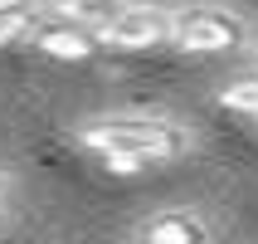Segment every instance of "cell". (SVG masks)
Returning a JSON list of instances; mask_svg holds the SVG:
<instances>
[{
    "mask_svg": "<svg viewBox=\"0 0 258 244\" xmlns=\"http://www.w3.org/2000/svg\"><path fill=\"white\" fill-rule=\"evenodd\" d=\"M39 54L49 59H63V64H83V59L98 54V34L88 25H73V20H63V15H34L29 20V34H25Z\"/></svg>",
    "mask_w": 258,
    "mask_h": 244,
    "instance_id": "4",
    "label": "cell"
},
{
    "mask_svg": "<svg viewBox=\"0 0 258 244\" xmlns=\"http://www.w3.org/2000/svg\"><path fill=\"white\" fill-rule=\"evenodd\" d=\"M5 196H10V176L0 171V201H5Z\"/></svg>",
    "mask_w": 258,
    "mask_h": 244,
    "instance_id": "10",
    "label": "cell"
},
{
    "mask_svg": "<svg viewBox=\"0 0 258 244\" xmlns=\"http://www.w3.org/2000/svg\"><path fill=\"white\" fill-rule=\"evenodd\" d=\"M219 108L258 117V73H248V78H234V83H224V88H219Z\"/></svg>",
    "mask_w": 258,
    "mask_h": 244,
    "instance_id": "6",
    "label": "cell"
},
{
    "mask_svg": "<svg viewBox=\"0 0 258 244\" xmlns=\"http://www.w3.org/2000/svg\"><path fill=\"white\" fill-rule=\"evenodd\" d=\"M0 10H5V15H34L39 0H0Z\"/></svg>",
    "mask_w": 258,
    "mask_h": 244,
    "instance_id": "9",
    "label": "cell"
},
{
    "mask_svg": "<svg viewBox=\"0 0 258 244\" xmlns=\"http://www.w3.org/2000/svg\"><path fill=\"white\" fill-rule=\"evenodd\" d=\"M102 166H107L112 176H137V171H146L137 157H102Z\"/></svg>",
    "mask_w": 258,
    "mask_h": 244,
    "instance_id": "8",
    "label": "cell"
},
{
    "mask_svg": "<svg viewBox=\"0 0 258 244\" xmlns=\"http://www.w3.org/2000/svg\"><path fill=\"white\" fill-rule=\"evenodd\" d=\"M78 147L98 157H137L142 166H161L190 152V137L171 117H146V113H112L93 117L78 127Z\"/></svg>",
    "mask_w": 258,
    "mask_h": 244,
    "instance_id": "1",
    "label": "cell"
},
{
    "mask_svg": "<svg viewBox=\"0 0 258 244\" xmlns=\"http://www.w3.org/2000/svg\"><path fill=\"white\" fill-rule=\"evenodd\" d=\"M215 234L219 230L200 210H161V215L137 225V239H146V244H205V239H215Z\"/></svg>",
    "mask_w": 258,
    "mask_h": 244,
    "instance_id": "5",
    "label": "cell"
},
{
    "mask_svg": "<svg viewBox=\"0 0 258 244\" xmlns=\"http://www.w3.org/2000/svg\"><path fill=\"white\" fill-rule=\"evenodd\" d=\"M248 39H253L248 20L229 5L171 10V44L180 54H234V49H248Z\"/></svg>",
    "mask_w": 258,
    "mask_h": 244,
    "instance_id": "2",
    "label": "cell"
},
{
    "mask_svg": "<svg viewBox=\"0 0 258 244\" xmlns=\"http://www.w3.org/2000/svg\"><path fill=\"white\" fill-rule=\"evenodd\" d=\"M253 54H258V44H253Z\"/></svg>",
    "mask_w": 258,
    "mask_h": 244,
    "instance_id": "11",
    "label": "cell"
},
{
    "mask_svg": "<svg viewBox=\"0 0 258 244\" xmlns=\"http://www.w3.org/2000/svg\"><path fill=\"white\" fill-rule=\"evenodd\" d=\"M93 34L107 49H156V44H171V10H161L151 0H132Z\"/></svg>",
    "mask_w": 258,
    "mask_h": 244,
    "instance_id": "3",
    "label": "cell"
},
{
    "mask_svg": "<svg viewBox=\"0 0 258 244\" xmlns=\"http://www.w3.org/2000/svg\"><path fill=\"white\" fill-rule=\"evenodd\" d=\"M34 15H39V10H34ZM34 15H5V10H0V44L25 39V34H29V20H34Z\"/></svg>",
    "mask_w": 258,
    "mask_h": 244,
    "instance_id": "7",
    "label": "cell"
}]
</instances>
